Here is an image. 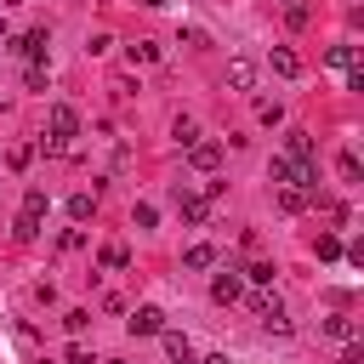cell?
Returning a JSON list of instances; mask_svg holds the SVG:
<instances>
[{
	"instance_id": "cell-1",
	"label": "cell",
	"mask_w": 364,
	"mask_h": 364,
	"mask_svg": "<svg viewBox=\"0 0 364 364\" xmlns=\"http://www.w3.org/2000/svg\"><path fill=\"white\" fill-rule=\"evenodd\" d=\"M46 131H51V136H46V148H63L68 136H80V114H74L68 102H51V114H46Z\"/></svg>"
},
{
	"instance_id": "cell-2",
	"label": "cell",
	"mask_w": 364,
	"mask_h": 364,
	"mask_svg": "<svg viewBox=\"0 0 364 364\" xmlns=\"http://www.w3.org/2000/svg\"><path fill=\"white\" fill-rule=\"evenodd\" d=\"M250 313H256V318H262V324H267L273 336H284V330H290V318H284L279 296H267V290H262V296H250Z\"/></svg>"
},
{
	"instance_id": "cell-3",
	"label": "cell",
	"mask_w": 364,
	"mask_h": 364,
	"mask_svg": "<svg viewBox=\"0 0 364 364\" xmlns=\"http://www.w3.org/2000/svg\"><path fill=\"white\" fill-rule=\"evenodd\" d=\"M125 324H131V336H159V330H165V313H159V307H136Z\"/></svg>"
},
{
	"instance_id": "cell-4",
	"label": "cell",
	"mask_w": 364,
	"mask_h": 364,
	"mask_svg": "<svg viewBox=\"0 0 364 364\" xmlns=\"http://www.w3.org/2000/svg\"><path fill=\"white\" fill-rule=\"evenodd\" d=\"M284 159H290V165H313V136H307V131H290V136H284Z\"/></svg>"
},
{
	"instance_id": "cell-5",
	"label": "cell",
	"mask_w": 364,
	"mask_h": 364,
	"mask_svg": "<svg viewBox=\"0 0 364 364\" xmlns=\"http://www.w3.org/2000/svg\"><path fill=\"white\" fill-rule=\"evenodd\" d=\"M176 205H182V222H205V216H210V199H205V193L176 188Z\"/></svg>"
},
{
	"instance_id": "cell-6",
	"label": "cell",
	"mask_w": 364,
	"mask_h": 364,
	"mask_svg": "<svg viewBox=\"0 0 364 364\" xmlns=\"http://www.w3.org/2000/svg\"><path fill=\"white\" fill-rule=\"evenodd\" d=\"M228 85H233V91H250V85H256V63H250V57H233V63H228Z\"/></svg>"
},
{
	"instance_id": "cell-7",
	"label": "cell",
	"mask_w": 364,
	"mask_h": 364,
	"mask_svg": "<svg viewBox=\"0 0 364 364\" xmlns=\"http://www.w3.org/2000/svg\"><path fill=\"white\" fill-rule=\"evenodd\" d=\"M318 330H324L330 341H358V324H353V318H341V313H330V318H318Z\"/></svg>"
},
{
	"instance_id": "cell-8",
	"label": "cell",
	"mask_w": 364,
	"mask_h": 364,
	"mask_svg": "<svg viewBox=\"0 0 364 364\" xmlns=\"http://www.w3.org/2000/svg\"><path fill=\"white\" fill-rule=\"evenodd\" d=\"M46 46H51V40H46V28H28V34L17 40V51H23L28 63H46Z\"/></svg>"
},
{
	"instance_id": "cell-9",
	"label": "cell",
	"mask_w": 364,
	"mask_h": 364,
	"mask_svg": "<svg viewBox=\"0 0 364 364\" xmlns=\"http://www.w3.org/2000/svg\"><path fill=\"white\" fill-rule=\"evenodd\" d=\"M267 63H273V74H284V80H296V74H301V57H296L290 46H273V57H267Z\"/></svg>"
},
{
	"instance_id": "cell-10",
	"label": "cell",
	"mask_w": 364,
	"mask_h": 364,
	"mask_svg": "<svg viewBox=\"0 0 364 364\" xmlns=\"http://www.w3.org/2000/svg\"><path fill=\"white\" fill-rule=\"evenodd\" d=\"M188 159H193V171H216V165H222V148H216V142H193Z\"/></svg>"
},
{
	"instance_id": "cell-11",
	"label": "cell",
	"mask_w": 364,
	"mask_h": 364,
	"mask_svg": "<svg viewBox=\"0 0 364 364\" xmlns=\"http://www.w3.org/2000/svg\"><path fill=\"white\" fill-rule=\"evenodd\" d=\"M165 336V353H171V364H193V347H188V336H176V330H159Z\"/></svg>"
},
{
	"instance_id": "cell-12",
	"label": "cell",
	"mask_w": 364,
	"mask_h": 364,
	"mask_svg": "<svg viewBox=\"0 0 364 364\" xmlns=\"http://www.w3.org/2000/svg\"><path fill=\"white\" fill-rule=\"evenodd\" d=\"M239 290H245V284H239V273H216V284H210V296H216V301H239Z\"/></svg>"
},
{
	"instance_id": "cell-13",
	"label": "cell",
	"mask_w": 364,
	"mask_h": 364,
	"mask_svg": "<svg viewBox=\"0 0 364 364\" xmlns=\"http://www.w3.org/2000/svg\"><path fill=\"white\" fill-rule=\"evenodd\" d=\"M284 23H290V28H307V23H313L307 0H284Z\"/></svg>"
},
{
	"instance_id": "cell-14",
	"label": "cell",
	"mask_w": 364,
	"mask_h": 364,
	"mask_svg": "<svg viewBox=\"0 0 364 364\" xmlns=\"http://www.w3.org/2000/svg\"><path fill=\"white\" fill-rule=\"evenodd\" d=\"M279 210H290V216L307 210V193H301V188H279Z\"/></svg>"
},
{
	"instance_id": "cell-15",
	"label": "cell",
	"mask_w": 364,
	"mask_h": 364,
	"mask_svg": "<svg viewBox=\"0 0 364 364\" xmlns=\"http://www.w3.org/2000/svg\"><path fill=\"white\" fill-rule=\"evenodd\" d=\"M91 210H97V193H74V199H68V216H74V222H85Z\"/></svg>"
},
{
	"instance_id": "cell-16",
	"label": "cell",
	"mask_w": 364,
	"mask_h": 364,
	"mask_svg": "<svg viewBox=\"0 0 364 364\" xmlns=\"http://www.w3.org/2000/svg\"><path fill=\"white\" fill-rule=\"evenodd\" d=\"M353 63H358L353 46H330V68H347V74H353Z\"/></svg>"
},
{
	"instance_id": "cell-17",
	"label": "cell",
	"mask_w": 364,
	"mask_h": 364,
	"mask_svg": "<svg viewBox=\"0 0 364 364\" xmlns=\"http://www.w3.org/2000/svg\"><path fill=\"white\" fill-rule=\"evenodd\" d=\"M171 136H176L182 148H193V142H199V125H193V119H176V125H171Z\"/></svg>"
},
{
	"instance_id": "cell-18",
	"label": "cell",
	"mask_w": 364,
	"mask_h": 364,
	"mask_svg": "<svg viewBox=\"0 0 364 364\" xmlns=\"http://www.w3.org/2000/svg\"><path fill=\"white\" fill-rule=\"evenodd\" d=\"M11 233H17V239H23V245H28V239H34V233H40V216H28V210H17V228H11Z\"/></svg>"
},
{
	"instance_id": "cell-19",
	"label": "cell",
	"mask_w": 364,
	"mask_h": 364,
	"mask_svg": "<svg viewBox=\"0 0 364 364\" xmlns=\"http://www.w3.org/2000/svg\"><path fill=\"white\" fill-rule=\"evenodd\" d=\"M182 262H188V267H210V262H216V250H210V245H188V256H182Z\"/></svg>"
},
{
	"instance_id": "cell-20",
	"label": "cell",
	"mask_w": 364,
	"mask_h": 364,
	"mask_svg": "<svg viewBox=\"0 0 364 364\" xmlns=\"http://www.w3.org/2000/svg\"><path fill=\"white\" fill-rule=\"evenodd\" d=\"M23 210H28V216H46V188H28V193H23Z\"/></svg>"
},
{
	"instance_id": "cell-21",
	"label": "cell",
	"mask_w": 364,
	"mask_h": 364,
	"mask_svg": "<svg viewBox=\"0 0 364 364\" xmlns=\"http://www.w3.org/2000/svg\"><path fill=\"white\" fill-rule=\"evenodd\" d=\"M341 256V239L336 233H318V262H336Z\"/></svg>"
},
{
	"instance_id": "cell-22",
	"label": "cell",
	"mask_w": 364,
	"mask_h": 364,
	"mask_svg": "<svg viewBox=\"0 0 364 364\" xmlns=\"http://www.w3.org/2000/svg\"><path fill=\"white\" fill-rule=\"evenodd\" d=\"M154 57H159L154 40H136V46H131V63H154Z\"/></svg>"
},
{
	"instance_id": "cell-23",
	"label": "cell",
	"mask_w": 364,
	"mask_h": 364,
	"mask_svg": "<svg viewBox=\"0 0 364 364\" xmlns=\"http://www.w3.org/2000/svg\"><path fill=\"white\" fill-rule=\"evenodd\" d=\"M256 119H262V125H279V119H284V102H262Z\"/></svg>"
},
{
	"instance_id": "cell-24",
	"label": "cell",
	"mask_w": 364,
	"mask_h": 364,
	"mask_svg": "<svg viewBox=\"0 0 364 364\" xmlns=\"http://www.w3.org/2000/svg\"><path fill=\"white\" fill-rule=\"evenodd\" d=\"M245 279H250V284H273V267H267V262H250Z\"/></svg>"
},
{
	"instance_id": "cell-25",
	"label": "cell",
	"mask_w": 364,
	"mask_h": 364,
	"mask_svg": "<svg viewBox=\"0 0 364 364\" xmlns=\"http://www.w3.org/2000/svg\"><path fill=\"white\" fill-rule=\"evenodd\" d=\"M23 85H28V91H46V68H40V63H28V74H23Z\"/></svg>"
},
{
	"instance_id": "cell-26",
	"label": "cell",
	"mask_w": 364,
	"mask_h": 364,
	"mask_svg": "<svg viewBox=\"0 0 364 364\" xmlns=\"http://www.w3.org/2000/svg\"><path fill=\"white\" fill-rule=\"evenodd\" d=\"M336 171H341V182H358V159H353V154H341V159H336Z\"/></svg>"
},
{
	"instance_id": "cell-27",
	"label": "cell",
	"mask_w": 364,
	"mask_h": 364,
	"mask_svg": "<svg viewBox=\"0 0 364 364\" xmlns=\"http://www.w3.org/2000/svg\"><path fill=\"white\" fill-rule=\"evenodd\" d=\"M131 222H136V228H154V222H159V210H154V205H136V210H131Z\"/></svg>"
},
{
	"instance_id": "cell-28",
	"label": "cell",
	"mask_w": 364,
	"mask_h": 364,
	"mask_svg": "<svg viewBox=\"0 0 364 364\" xmlns=\"http://www.w3.org/2000/svg\"><path fill=\"white\" fill-rule=\"evenodd\" d=\"M102 262H108V267H125V262H131V250H125V245H108V250H102Z\"/></svg>"
},
{
	"instance_id": "cell-29",
	"label": "cell",
	"mask_w": 364,
	"mask_h": 364,
	"mask_svg": "<svg viewBox=\"0 0 364 364\" xmlns=\"http://www.w3.org/2000/svg\"><path fill=\"white\" fill-rule=\"evenodd\" d=\"M341 364H364V347H358V341H347V353H341Z\"/></svg>"
},
{
	"instance_id": "cell-30",
	"label": "cell",
	"mask_w": 364,
	"mask_h": 364,
	"mask_svg": "<svg viewBox=\"0 0 364 364\" xmlns=\"http://www.w3.org/2000/svg\"><path fill=\"white\" fill-rule=\"evenodd\" d=\"M205 364H233V358H228V353H210V358H205Z\"/></svg>"
},
{
	"instance_id": "cell-31",
	"label": "cell",
	"mask_w": 364,
	"mask_h": 364,
	"mask_svg": "<svg viewBox=\"0 0 364 364\" xmlns=\"http://www.w3.org/2000/svg\"><path fill=\"white\" fill-rule=\"evenodd\" d=\"M136 6H165V0H136Z\"/></svg>"
},
{
	"instance_id": "cell-32",
	"label": "cell",
	"mask_w": 364,
	"mask_h": 364,
	"mask_svg": "<svg viewBox=\"0 0 364 364\" xmlns=\"http://www.w3.org/2000/svg\"><path fill=\"white\" fill-rule=\"evenodd\" d=\"M108 364H119V358H108Z\"/></svg>"
}]
</instances>
